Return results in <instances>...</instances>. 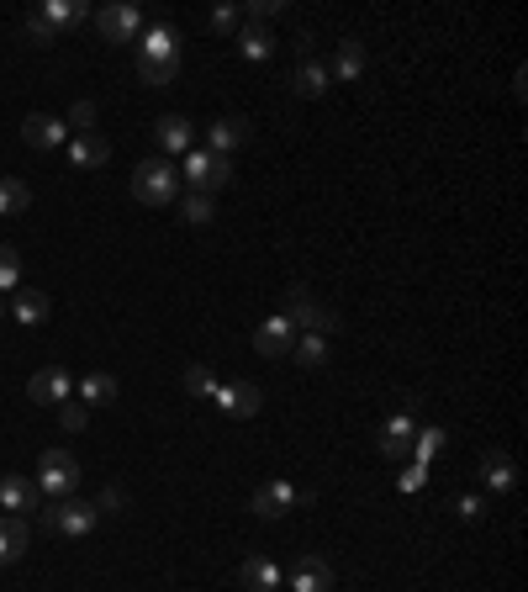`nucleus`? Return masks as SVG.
<instances>
[{"mask_svg": "<svg viewBox=\"0 0 528 592\" xmlns=\"http://www.w3.org/2000/svg\"><path fill=\"white\" fill-rule=\"evenodd\" d=\"M238 53H243V59H254V64H264V59L275 53V37L264 32L259 22H243V27H238Z\"/></svg>", "mask_w": 528, "mask_h": 592, "instance_id": "19", "label": "nucleus"}, {"mask_svg": "<svg viewBox=\"0 0 528 592\" xmlns=\"http://www.w3.org/2000/svg\"><path fill=\"white\" fill-rule=\"evenodd\" d=\"M481 481L492 492H513V460H507L502 450H492V455L481 460Z\"/></svg>", "mask_w": 528, "mask_h": 592, "instance_id": "27", "label": "nucleus"}, {"mask_svg": "<svg viewBox=\"0 0 528 592\" xmlns=\"http://www.w3.org/2000/svg\"><path fill=\"white\" fill-rule=\"evenodd\" d=\"M291 355L301 370H317L328 360V333H296V344H291Z\"/></svg>", "mask_w": 528, "mask_h": 592, "instance_id": "24", "label": "nucleus"}, {"mask_svg": "<svg viewBox=\"0 0 528 592\" xmlns=\"http://www.w3.org/2000/svg\"><path fill=\"white\" fill-rule=\"evenodd\" d=\"M96 27H101L106 43H132V37L143 32V16H138V6H127V0H111V6L96 11Z\"/></svg>", "mask_w": 528, "mask_h": 592, "instance_id": "6", "label": "nucleus"}, {"mask_svg": "<svg viewBox=\"0 0 528 592\" xmlns=\"http://www.w3.org/2000/svg\"><path fill=\"white\" fill-rule=\"evenodd\" d=\"M27 37H32V43H53L59 32L48 27V16H43V11H32V16H27Z\"/></svg>", "mask_w": 528, "mask_h": 592, "instance_id": "35", "label": "nucleus"}, {"mask_svg": "<svg viewBox=\"0 0 528 592\" xmlns=\"http://www.w3.org/2000/svg\"><path fill=\"white\" fill-rule=\"evenodd\" d=\"M6 312H11V307H6V296H0V318H6Z\"/></svg>", "mask_w": 528, "mask_h": 592, "instance_id": "42", "label": "nucleus"}, {"mask_svg": "<svg viewBox=\"0 0 528 592\" xmlns=\"http://www.w3.org/2000/svg\"><path fill=\"white\" fill-rule=\"evenodd\" d=\"M444 450V429H423L418 423V439H412V460H418V466H428L433 455Z\"/></svg>", "mask_w": 528, "mask_h": 592, "instance_id": "30", "label": "nucleus"}, {"mask_svg": "<svg viewBox=\"0 0 528 592\" xmlns=\"http://www.w3.org/2000/svg\"><path fill=\"white\" fill-rule=\"evenodd\" d=\"M132 196L143 201V207H169V201L180 196V170L169 159H148L132 170Z\"/></svg>", "mask_w": 528, "mask_h": 592, "instance_id": "3", "label": "nucleus"}, {"mask_svg": "<svg viewBox=\"0 0 528 592\" xmlns=\"http://www.w3.org/2000/svg\"><path fill=\"white\" fill-rule=\"evenodd\" d=\"M37 503H43V492H37V481L32 476H0V508H6L11 518H22L27 508H37Z\"/></svg>", "mask_w": 528, "mask_h": 592, "instance_id": "10", "label": "nucleus"}, {"mask_svg": "<svg viewBox=\"0 0 528 592\" xmlns=\"http://www.w3.org/2000/svg\"><path fill=\"white\" fill-rule=\"evenodd\" d=\"M412 439H418V423H412V413L386 418V429H381V455H386V460H412Z\"/></svg>", "mask_w": 528, "mask_h": 592, "instance_id": "11", "label": "nucleus"}, {"mask_svg": "<svg viewBox=\"0 0 528 592\" xmlns=\"http://www.w3.org/2000/svg\"><path fill=\"white\" fill-rule=\"evenodd\" d=\"M69 392H74V376H69L64 365H43V370H37V376L27 381V397L43 402V407H59Z\"/></svg>", "mask_w": 528, "mask_h": 592, "instance_id": "8", "label": "nucleus"}, {"mask_svg": "<svg viewBox=\"0 0 528 592\" xmlns=\"http://www.w3.org/2000/svg\"><path fill=\"white\" fill-rule=\"evenodd\" d=\"M296 508V487L291 481H264V487L254 492V513L259 518H286Z\"/></svg>", "mask_w": 528, "mask_h": 592, "instance_id": "15", "label": "nucleus"}, {"mask_svg": "<svg viewBox=\"0 0 528 592\" xmlns=\"http://www.w3.org/2000/svg\"><path fill=\"white\" fill-rule=\"evenodd\" d=\"M74 487H80V460L69 450L37 455V492H43V503H64V497H74Z\"/></svg>", "mask_w": 528, "mask_h": 592, "instance_id": "2", "label": "nucleus"}, {"mask_svg": "<svg viewBox=\"0 0 528 592\" xmlns=\"http://www.w3.org/2000/svg\"><path fill=\"white\" fill-rule=\"evenodd\" d=\"M423 481H428V466H418V460H412V466L402 471V481H396V487H402V492H423Z\"/></svg>", "mask_w": 528, "mask_h": 592, "instance_id": "37", "label": "nucleus"}, {"mask_svg": "<svg viewBox=\"0 0 528 592\" xmlns=\"http://www.w3.org/2000/svg\"><path fill=\"white\" fill-rule=\"evenodd\" d=\"M106 159H111V143L101 133H74L69 138V164L74 170H101Z\"/></svg>", "mask_w": 528, "mask_h": 592, "instance_id": "14", "label": "nucleus"}, {"mask_svg": "<svg viewBox=\"0 0 528 592\" xmlns=\"http://www.w3.org/2000/svg\"><path fill=\"white\" fill-rule=\"evenodd\" d=\"M85 423H90V407H85V402H74V397H64V402H59V429L80 434Z\"/></svg>", "mask_w": 528, "mask_h": 592, "instance_id": "33", "label": "nucleus"}, {"mask_svg": "<svg viewBox=\"0 0 528 592\" xmlns=\"http://www.w3.org/2000/svg\"><path fill=\"white\" fill-rule=\"evenodd\" d=\"M154 138H159V148H169V154H191V122L185 117H159Z\"/></svg>", "mask_w": 528, "mask_h": 592, "instance_id": "20", "label": "nucleus"}, {"mask_svg": "<svg viewBox=\"0 0 528 592\" xmlns=\"http://www.w3.org/2000/svg\"><path fill=\"white\" fill-rule=\"evenodd\" d=\"M481 513H486L481 497H460V518H481Z\"/></svg>", "mask_w": 528, "mask_h": 592, "instance_id": "41", "label": "nucleus"}, {"mask_svg": "<svg viewBox=\"0 0 528 592\" xmlns=\"http://www.w3.org/2000/svg\"><path fill=\"white\" fill-rule=\"evenodd\" d=\"M127 508V492L122 487H106L101 497H96V513H122Z\"/></svg>", "mask_w": 528, "mask_h": 592, "instance_id": "36", "label": "nucleus"}, {"mask_svg": "<svg viewBox=\"0 0 528 592\" xmlns=\"http://www.w3.org/2000/svg\"><path fill=\"white\" fill-rule=\"evenodd\" d=\"M212 32H238V6H217L212 11Z\"/></svg>", "mask_w": 528, "mask_h": 592, "instance_id": "39", "label": "nucleus"}, {"mask_svg": "<svg viewBox=\"0 0 528 592\" xmlns=\"http://www.w3.org/2000/svg\"><path fill=\"white\" fill-rule=\"evenodd\" d=\"M43 16H48L53 32H64V27H80L85 16H90V6H85V0H48Z\"/></svg>", "mask_w": 528, "mask_h": 592, "instance_id": "26", "label": "nucleus"}, {"mask_svg": "<svg viewBox=\"0 0 528 592\" xmlns=\"http://www.w3.org/2000/svg\"><path fill=\"white\" fill-rule=\"evenodd\" d=\"M32 550V529H27V518H0V566H11V561H22V555Z\"/></svg>", "mask_w": 528, "mask_h": 592, "instance_id": "16", "label": "nucleus"}, {"mask_svg": "<svg viewBox=\"0 0 528 592\" xmlns=\"http://www.w3.org/2000/svg\"><path fill=\"white\" fill-rule=\"evenodd\" d=\"M212 402H217V413H228V418H254L264 397H259L254 381H233V386H217Z\"/></svg>", "mask_w": 528, "mask_h": 592, "instance_id": "9", "label": "nucleus"}, {"mask_svg": "<svg viewBox=\"0 0 528 592\" xmlns=\"http://www.w3.org/2000/svg\"><path fill=\"white\" fill-rule=\"evenodd\" d=\"M365 74V43H338V59H333V69H328V80H360Z\"/></svg>", "mask_w": 528, "mask_h": 592, "instance_id": "22", "label": "nucleus"}, {"mask_svg": "<svg viewBox=\"0 0 528 592\" xmlns=\"http://www.w3.org/2000/svg\"><path fill=\"white\" fill-rule=\"evenodd\" d=\"M22 138H27V148H64L69 127L59 117H48V111H32V117L22 122Z\"/></svg>", "mask_w": 528, "mask_h": 592, "instance_id": "12", "label": "nucleus"}, {"mask_svg": "<svg viewBox=\"0 0 528 592\" xmlns=\"http://www.w3.org/2000/svg\"><path fill=\"white\" fill-rule=\"evenodd\" d=\"M286 323H291L296 333H333V328H338V318L312 302L307 286H291V291H286Z\"/></svg>", "mask_w": 528, "mask_h": 592, "instance_id": "5", "label": "nucleus"}, {"mask_svg": "<svg viewBox=\"0 0 528 592\" xmlns=\"http://www.w3.org/2000/svg\"><path fill=\"white\" fill-rule=\"evenodd\" d=\"M333 587V571L328 561H317V555H301L296 577H291V592H328Z\"/></svg>", "mask_w": 528, "mask_h": 592, "instance_id": "18", "label": "nucleus"}, {"mask_svg": "<svg viewBox=\"0 0 528 592\" xmlns=\"http://www.w3.org/2000/svg\"><path fill=\"white\" fill-rule=\"evenodd\" d=\"M243 138H249V122L243 117H222V122H212V133H206L212 154H222V159H228V148H238Z\"/></svg>", "mask_w": 528, "mask_h": 592, "instance_id": "21", "label": "nucleus"}, {"mask_svg": "<svg viewBox=\"0 0 528 592\" xmlns=\"http://www.w3.org/2000/svg\"><path fill=\"white\" fill-rule=\"evenodd\" d=\"M291 344H296V328L286 323V312H280V318H270L264 323L259 333H254V349L264 360H280V355H291Z\"/></svg>", "mask_w": 528, "mask_h": 592, "instance_id": "13", "label": "nucleus"}, {"mask_svg": "<svg viewBox=\"0 0 528 592\" xmlns=\"http://www.w3.org/2000/svg\"><path fill=\"white\" fill-rule=\"evenodd\" d=\"M175 69H180V32L169 22H154L143 32V43H138V74L148 85H169Z\"/></svg>", "mask_w": 528, "mask_h": 592, "instance_id": "1", "label": "nucleus"}, {"mask_svg": "<svg viewBox=\"0 0 528 592\" xmlns=\"http://www.w3.org/2000/svg\"><path fill=\"white\" fill-rule=\"evenodd\" d=\"M96 503H80V497H64V503H53V534H69V540H85L90 529H96Z\"/></svg>", "mask_w": 528, "mask_h": 592, "instance_id": "7", "label": "nucleus"}, {"mask_svg": "<svg viewBox=\"0 0 528 592\" xmlns=\"http://www.w3.org/2000/svg\"><path fill=\"white\" fill-rule=\"evenodd\" d=\"M180 175L191 180V191L212 196V191H222V185L233 180V164L222 159V154H212V148H191V154H185V170H180Z\"/></svg>", "mask_w": 528, "mask_h": 592, "instance_id": "4", "label": "nucleus"}, {"mask_svg": "<svg viewBox=\"0 0 528 592\" xmlns=\"http://www.w3.org/2000/svg\"><path fill=\"white\" fill-rule=\"evenodd\" d=\"M6 307L16 312V323H27V328H37V323H43V318H48V307H53V302H48V296H43V291H16V296H11V302H6Z\"/></svg>", "mask_w": 528, "mask_h": 592, "instance_id": "23", "label": "nucleus"}, {"mask_svg": "<svg viewBox=\"0 0 528 592\" xmlns=\"http://www.w3.org/2000/svg\"><path fill=\"white\" fill-rule=\"evenodd\" d=\"M280 11V0H254L249 6V22H264V16H275Z\"/></svg>", "mask_w": 528, "mask_h": 592, "instance_id": "40", "label": "nucleus"}, {"mask_svg": "<svg viewBox=\"0 0 528 592\" xmlns=\"http://www.w3.org/2000/svg\"><path fill=\"white\" fill-rule=\"evenodd\" d=\"M16 281H22V254L0 244V291H16Z\"/></svg>", "mask_w": 528, "mask_h": 592, "instance_id": "32", "label": "nucleus"}, {"mask_svg": "<svg viewBox=\"0 0 528 592\" xmlns=\"http://www.w3.org/2000/svg\"><path fill=\"white\" fill-rule=\"evenodd\" d=\"M185 392H191V397H212L217 392V376L206 365H185Z\"/></svg>", "mask_w": 528, "mask_h": 592, "instance_id": "34", "label": "nucleus"}, {"mask_svg": "<svg viewBox=\"0 0 528 592\" xmlns=\"http://www.w3.org/2000/svg\"><path fill=\"white\" fill-rule=\"evenodd\" d=\"M80 397H85V407H90V402H111V397H117V376H106V370H90V376L80 381Z\"/></svg>", "mask_w": 528, "mask_h": 592, "instance_id": "29", "label": "nucleus"}, {"mask_svg": "<svg viewBox=\"0 0 528 592\" xmlns=\"http://www.w3.org/2000/svg\"><path fill=\"white\" fill-rule=\"evenodd\" d=\"M238 582H243V592H280V566L270 555H254V561H243Z\"/></svg>", "mask_w": 528, "mask_h": 592, "instance_id": "17", "label": "nucleus"}, {"mask_svg": "<svg viewBox=\"0 0 528 592\" xmlns=\"http://www.w3.org/2000/svg\"><path fill=\"white\" fill-rule=\"evenodd\" d=\"M180 212H185V222H196V228H206V222L217 217V207H212V196H201V191H191L180 201Z\"/></svg>", "mask_w": 528, "mask_h": 592, "instance_id": "31", "label": "nucleus"}, {"mask_svg": "<svg viewBox=\"0 0 528 592\" xmlns=\"http://www.w3.org/2000/svg\"><path fill=\"white\" fill-rule=\"evenodd\" d=\"M32 212V191L16 175H0V217H22Z\"/></svg>", "mask_w": 528, "mask_h": 592, "instance_id": "25", "label": "nucleus"}, {"mask_svg": "<svg viewBox=\"0 0 528 592\" xmlns=\"http://www.w3.org/2000/svg\"><path fill=\"white\" fill-rule=\"evenodd\" d=\"M69 122H74V133H90V122H96V106H90V101H74Z\"/></svg>", "mask_w": 528, "mask_h": 592, "instance_id": "38", "label": "nucleus"}, {"mask_svg": "<svg viewBox=\"0 0 528 592\" xmlns=\"http://www.w3.org/2000/svg\"><path fill=\"white\" fill-rule=\"evenodd\" d=\"M291 90H296V96H323V90H328V69L312 64V59H301V69L291 74Z\"/></svg>", "mask_w": 528, "mask_h": 592, "instance_id": "28", "label": "nucleus"}]
</instances>
